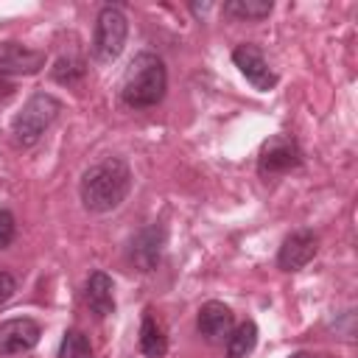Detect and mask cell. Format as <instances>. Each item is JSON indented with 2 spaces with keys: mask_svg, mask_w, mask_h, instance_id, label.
<instances>
[{
  "mask_svg": "<svg viewBox=\"0 0 358 358\" xmlns=\"http://www.w3.org/2000/svg\"><path fill=\"white\" fill-rule=\"evenodd\" d=\"M162 252H165V227L157 224V221L143 227L129 243V260L143 274H148V271H154L159 266Z\"/></svg>",
  "mask_w": 358,
  "mask_h": 358,
  "instance_id": "obj_6",
  "label": "cell"
},
{
  "mask_svg": "<svg viewBox=\"0 0 358 358\" xmlns=\"http://www.w3.org/2000/svg\"><path fill=\"white\" fill-rule=\"evenodd\" d=\"M81 76H84V59L78 56H62L53 67V78L59 84H76Z\"/></svg>",
  "mask_w": 358,
  "mask_h": 358,
  "instance_id": "obj_17",
  "label": "cell"
},
{
  "mask_svg": "<svg viewBox=\"0 0 358 358\" xmlns=\"http://www.w3.org/2000/svg\"><path fill=\"white\" fill-rule=\"evenodd\" d=\"M271 0H229L224 3V14L232 17V20H246V22H255V20H266L271 14Z\"/></svg>",
  "mask_w": 358,
  "mask_h": 358,
  "instance_id": "obj_15",
  "label": "cell"
},
{
  "mask_svg": "<svg viewBox=\"0 0 358 358\" xmlns=\"http://www.w3.org/2000/svg\"><path fill=\"white\" fill-rule=\"evenodd\" d=\"M45 67V50H34L22 42H0L3 76H34Z\"/></svg>",
  "mask_w": 358,
  "mask_h": 358,
  "instance_id": "obj_10",
  "label": "cell"
},
{
  "mask_svg": "<svg viewBox=\"0 0 358 358\" xmlns=\"http://www.w3.org/2000/svg\"><path fill=\"white\" fill-rule=\"evenodd\" d=\"M62 112V101L50 92H34L22 109L17 112L14 123H11V134L17 145H34L56 120V115Z\"/></svg>",
  "mask_w": 358,
  "mask_h": 358,
  "instance_id": "obj_3",
  "label": "cell"
},
{
  "mask_svg": "<svg viewBox=\"0 0 358 358\" xmlns=\"http://www.w3.org/2000/svg\"><path fill=\"white\" fill-rule=\"evenodd\" d=\"M257 344V324L252 319L241 322L238 327H232V333L227 336V358H246Z\"/></svg>",
  "mask_w": 358,
  "mask_h": 358,
  "instance_id": "obj_14",
  "label": "cell"
},
{
  "mask_svg": "<svg viewBox=\"0 0 358 358\" xmlns=\"http://www.w3.org/2000/svg\"><path fill=\"white\" fill-rule=\"evenodd\" d=\"M59 358H95L92 355V344L90 338L81 333V330H67L62 336V344H59Z\"/></svg>",
  "mask_w": 358,
  "mask_h": 358,
  "instance_id": "obj_16",
  "label": "cell"
},
{
  "mask_svg": "<svg viewBox=\"0 0 358 358\" xmlns=\"http://www.w3.org/2000/svg\"><path fill=\"white\" fill-rule=\"evenodd\" d=\"M131 190V171L120 157H103L81 173L78 196L84 210L90 213H109L123 204Z\"/></svg>",
  "mask_w": 358,
  "mask_h": 358,
  "instance_id": "obj_1",
  "label": "cell"
},
{
  "mask_svg": "<svg viewBox=\"0 0 358 358\" xmlns=\"http://www.w3.org/2000/svg\"><path fill=\"white\" fill-rule=\"evenodd\" d=\"M42 327L28 316H14L0 322V355H20L39 344Z\"/></svg>",
  "mask_w": 358,
  "mask_h": 358,
  "instance_id": "obj_8",
  "label": "cell"
},
{
  "mask_svg": "<svg viewBox=\"0 0 358 358\" xmlns=\"http://www.w3.org/2000/svg\"><path fill=\"white\" fill-rule=\"evenodd\" d=\"M288 358H319L316 352H308V350H299V352H291Z\"/></svg>",
  "mask_w": 358,
  "mask_h": 358,
  "instance_id": "obj_20",
  "label": "cell"
},
{
  "mask_svg": "<svg viewBox=\"0 0 358 358\" xmlns=\"http://www.w3.org/2000/svg\"><path fill=\"white\" fill-rule=\"evenodd\" d=\"M14 288H17V282H14V277L8 274V271H0V305L14 294Z\"/></svg>",
  "mask_w": 358,
  "mask_h": 358,
  "instance_id": "obj_19",
  "label": "cell"
},
{
  "mask_svg": "<svg viewBox=\"0 0 358 358\" xmlns=\"http://www.w3.org/2000/svg\"><path fill=\"white\" fill-rule=\"evenodd\" d=\"M316 252H319V238H316V232H313V229H294V232L282 241V246H280V252H277V266H280L282 271H299L302 266H308V263L313 260Z\"/></svg>",
  "mask_w": 358,
  "mask_h": 358,
  "instance_id": "obj_9",
  "label": "cell"
},
{
  "mask_svg": "<svg viewBox=\"0 0 358 358\" xmlns=\"http://www.w3.org/2000/svg\"><path fill=\"white\" fill-rule=\"evenodd\" d=\"M302 165V151L296 145V140L285 131L274 134L271 140L263 143L260 157H257V171L260 176H277V173H288L294 168Z\"/></svg>",
  "mask_w": 358,
  "mask_h": 358,
  "instance_id": "obj_5",
  "label": "cell"
},
{
  "mask_svg": "<svg viewBox=\"0 0 358 358\" xmlns=\"http://www.w3.org/2000/svg\"><path fill=\"white\" fill-rule=\"evenodd\" d=\"M196 327H199V333L207 338V341H227V336L232 333V327H235V316H232V310L224 305V302H218V299H210V302H204L201 308H199V316H196Z\"/></svg>",
  "mask_w": 358,
  "mask_h": 358,
  "instance_id": "obj_11",
  "label": "cell"
},
{
  "mask_svg": "<svg viewBox=\"0 0 358 358\" xmlns=\"http://www.w3.org/2000/svg\"><path fill=\"white\" fill-rule=\"evenodd\" d=\"M232 62H235V67L243 73V78H246L255 90H260V92L274 90V84H277V73L268 67L266 56H263L255 45H249V42L238 45V48L232 50Z\"/></svg>",
  "mask_w": 358,
  "mask_h": 358,
  "instance_id": "obj_7",
  "label": "cell"
},
{
  "mask_svg": "<svg viewBox=\"0 0 358 358\" xmlns=\"http://www.w3.org/2000/svg\"><path fill=\"white\" fill-rule=\"evenodd\" d=\"M14 235H17V221H14L11 210H6V207H3V210H0V249L11 246Z\"/></svg>",
  "mask_w": 358,
  "mask_h": 358,
  "instance_id": "obj_18",
  "label": "cell"
},
{
  "mask_svg": "<svg viewBox=\"0 0 358 358\" xmlns=\"http://www.w3.org/2000/svg\"><path fill=\"white\" fill-rule=\"evenodd\" d=\"M126 34H129L126 14L117 6H103L98 11V17H95V34H92V56H95V62H101V64L115 62L123 53Z\"/></svg>",
  "mask_w": 358,
  "mask_h": 358,
  "instance_id": "obj_4",
  "label": "cell"
},
{
  "mask_svg": "<svg viewBox=\"0 0 358 358\" xmlns=\"http://www.w3.org/2000/svg\"><path fill=\"white\" fill-rule=\"evenodd\" d=\"M137 344H140V352H143L145 358H162V355L168 352V336H165V327H162V322L157 319V313H154L151 308L143 313Z\"/></svg>",
  "mask_w": 358,
  "mask_h": 358,
  "instance_id": "obj_13",
  "label": "cell"
},
{
  "mask_svg": "<svg viewBox=\"0 0 358 358\" xmlns=\"http://www.w3.org/2000/svg\"><path fill=\"white\" fill-rule=\"evenodd\" d=\"M84 302L95 316H109L115 313V282L106 271H92L87 285H84Z\"/></svg>",
  "mask_w": 358,
  "mask_h": 358,
  "instance_id": "obj_12",
  "label": "cell"
},
{
  "mask_svg": "<svg viewBox=\"0 0 358 358\" xmlns=\"http://www.w3.org/2000/svg\"><path fill=\"white\" fill-rule=\"evenodd\" d=\"M165 90H168L165 62L151 50H140L123 73V84H120L123 103L131 109L157 106L165 98Z\"/></svg>",
  "mask_w": 358,
  "mask_h": 358,
  "instance_id": "obj_2",
  "label": "cell"
}]
</instances>
